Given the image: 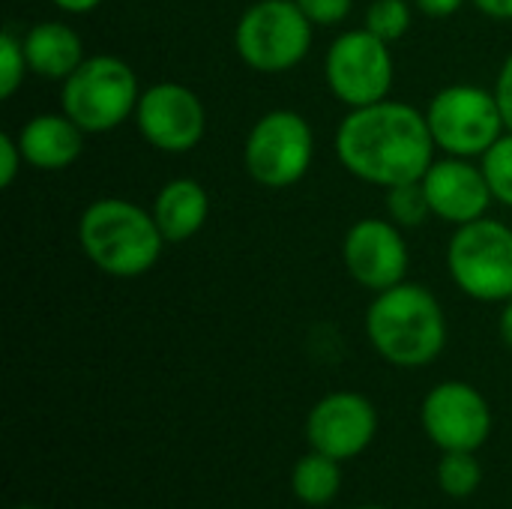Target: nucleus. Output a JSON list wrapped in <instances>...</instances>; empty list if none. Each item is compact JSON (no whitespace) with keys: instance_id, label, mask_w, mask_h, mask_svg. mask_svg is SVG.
<instances>
[{"instance_id":"11","label":"nucleus","mask_w":512,"mask_h":509,"mask_svg":"<svg viewBox=\"0 0 512 509\" xmlns=\"http://www.w3.org/2000/svg\"><path fill=\"white\" fill-rule=\"evenodd\" d=\"M135 123L150 147L162 153H189L204 138L207 111L189 87L159 81L141 93Z\"/></svg>"},{"instance_id":"13","label":"nucleus","mask_w":512,"mask_h":509,"mask_svg":"<svg viewBox=\"0 0 512 509\" xmlns=\"http://www.w3.org/2000/svg\"><path fill=\"white\" fill-rule=\"evenodd\" d=\"M342 258L351 279L369 291H387L408 276V243L393 219H360L348 228Z\"/></svg>"},{"instance_id":"6","label":"nucleus","mask_w":512,"mask_h":509,"mask_svg":"<svg viewBox=\"0 0 512 509\" xmlns=\"http://www.w3.org/2000/svg\"><path fill=\"white\" fill-rule=\"evenodd\" d=\"M447 270L462 294L480 303L512 300V228L495 219L459 225L447 246Z\"/></svg>"},{"instance_id":"19","label":"nucleus","mask_w":512,"mask_h":509,"mask_svg":"<svg viewBox=\"0 0 512 509\" xmlns=\"http://www.w3.org/2000/svg\"><path fill=\"white\" fill-rule=\"evenodd\" d=\"M483 483V468L474 453H444L438 465V486L444 495L465 501L471 498Z\"/></svg>"},{"instance_id":"16","label":"nucleus","mask_w":512,"mask_h":509,"mask_svg":"<svg viewBox=\"0 0 512 509\" xmlns=\"http://www.w3.org/2000/svg\"><path fill=\"white\" fill-rule=\"evenodd\" d=\"M150 213H153L165 243H183L204 228V222L210 216V195L198 180L177 177L159 189Z\"/></svg>"},{"instance_id":"29","label":"nucleus","mask_w":512,"mask_h":509,"mask_svg":"<svg viewBox=\"0 0 512 509\" xmlns=\"http://www.w3.org/2000/svg\"><path fill=\"white\" fill-rule=\"evenodd\" d=\"M51 3L69 15H84V12H93L102 0H51Z\"/></svg>"},{"instance_id":"14","label":"nucleus","mask_w":512,"mask_h":509,"mask_svg":"<svg viewBox=\"0 0 512 509\" xmlns=\"http://www.w3.org/2000/svg\"><path fill=\"white\" fill-rule=\"evenodd\" d=\"M420 183L426 189L432 213L456 228L468 225L474 219H483L489 204L495 201L483 168H477L459 156L432 162Z\"/></svg>"},{"instance_id":"3","label":"nucleus","mask_w":512,"mask_h":509,"mask_svg":"<svg viewBox=\"0 0 512 509\" xmlns=\"http://www.w3.org/2000/svg\"><path fill=\"white\" fill-rule=\"evenodd\" d=\"M78 240L90 264L114 279L150 273L165 249L153 213L126 198L93 201L78 219Z\"/></svg>"},{"instance_id":"21","label":"nucleus","mask_w":512,"mask_h":509,"mask_svg":"<svg viewBox=\"0 0 512 509\" xmlns=\"http://www.w3.org/2000/svg\"><path fill=\"white\" fill-rule=\"evenodd\" d=\"M411 27V3L408 0H372L366 6V30L384 42H396Z\"/></svg>"},{"instance_id":"30","label":"nucleus","mask_w":512,"mask_h":509,"mask_svg":"<svg viewBox=\"0 0 512 509\" xmlns=\"http://www.w3.org/2000/svg\"><path fill=\"white\" fill-rule=\"evenodd\" d=\"M498 327H501V339H504V342L512 348V300H507V306H504V315H501Z\"/></svg>"},{"instance_id":"18","label":"nucleus","mask_w":512,"mask_h":509,"mask_svg":"<svg viewBox=\"0 0 512 509\" xmlns=\"http://www.w3.org/2000/svg\"><path fill=\"white\" fill-rule=\"evenodd\" d=\"M291 489L297 495L300 504L306 507H327L339 489H342V471H339V462L318 453V450H309L291 471Z\"/></svg>"},{"instance_id":"20","label":"nucleus","mask_w":512,"mask_h":509,"mask_svg":"<svg viewBox=\"0 0 512 509\" xmlns=\"http://www.w3.org/2000/svg\"><path fill=\"white\" fill-rule=\"evenodd\" d=\"M387 213H390V219L399 228H417V225H423L426 216L432 213L423 183L414 180V183H402V186L387 189Z\"/></svg>"},{"instance_id":"5","label":"nucleus","mask_w":512,"mask_h":509,"mask_svg":"<svg viewBox=\"0 0 512 509\" xmlns=\"http://www.w3.org/2000/svg\"><path fill=\"white\" fill-rule=\"evenodd\" d=\"M312 27L297 0H255L237 21L234 48L255 72H288L306 60Z\"/></svg>"},{"instance_id":"4","label":"nucleus","mask_w":512,"mask_h":509,"mask_svg":"<svg viewBox=\"0 0 512 509\" xmlns=\"http://www.w3.org/2000/svg\"><path fill=\"white\" fill-rule=\"evenodd\" d=\"M141 99L132 66L114 54L84 57L81 66L63 81L60 105L84 132H111L135 114Z\"/></svg>"},{"instance_id":"17","label":"nucleus","mask_w":512,"mask_h":509,"mask_svg":"<svg viewBox=\"0 0 512 509\" xmlns=\"http://www.w3.org/2000/svg\"><path fill=\"white\" fill-rule=\"evenodd\" d=\"M21 42L30 72L51 81H66L84 60L81 36L63 21H39L24 33Z\"/></svg>"},{"instance_id":"31","label":"nucleus","mask_w":512,"mask_h":509,"mask_svg":"<svg viewBox=\"0 0 512 509\" xmlns=\"http://www.w3.org/2000/svg\"><path fill=\"white\" fill-rule=\"evenodd\" d=\"M15 509H39V507H30V504H24V507H15Z\"/></svg>"},{"instance_id":"24","label":"nucleus","mask_w":512,"mask_h":509,"mask_svg":"<svg viewBox=\"0 0 512 509\" xmlns=\"http://www.w3.org/2000/svg\"><path fill=\"white\" fill-rule=\"evenodd\" d=\"M297 6L315 27H333L351 15L354 0H297Z\"/></svg>"},{"instance_id":"12","label":"nucleus","mask_w":512,"mask_h":509,"mask_svg":"<svg viewBox=\"0 0 512 509\" xmlns=\"http://www.w3.org/2000/svg\"><path fill=\"white\" fill-rule=\"evenodd\" d=\"M378 435V411L363 393L339 390L309 411L306 417V441L312 450L348 462L369 450V444Z\"/></svg>"},{"instance_id":"8","label":"nucleus","mask_w":512,"mask_h":509,"mask_svg":"<svg viewBox=\"0 0 512 509\" xmlns=\"http://www.w3.org/2000/svg\"><path fill=\"white\" fill-rule=\"evenodd\" d=\"M315 159V135L303 114L276 108L255 120L246 135L243 165L267 189H285L306 177Z\"/></svg>"},{"instance_id":"10","label":"nucleus","mask_w":512,"mask_h":509,"mask_svg":"<svg viewBox=\"0 0 512 509\" xmlns=\"http://www.w3.org/2000/svg\"><path fill=\"white\" fill-rule=\"evenodd\" d=\"M420 423L441 453H477L492 435V408L477 387L444 381L426 393Z\"/></svg>"},{"instance_id":"15","label":"nucleus","mask_w":512,"mask_h":509,"mask_svg":"<svg viewBox=\"0 0 512 509\" xmlns=\"http://www.w3.org/2000/svg\"><path fill=\"white\" fill-rule=\"evenodd\" d=\"M15 138L24 162L39 171H60L84 150V129L69 114H36Z\"/></svg>"},{"instance_id":"27","label":"nucleus","mask_w":512,"mask_h":509,"mask_svg":"<svg viewBox=\"0 0 512 509\" xmlns=\"http://www.w3.org/2000/svg\"><path fill=\"white\" fill-rule=\"evenodd\" d=\"M465 0H414V6L429 18H447L462 9Z\"/></svg>"},{"instance_id":"1","label":"nucleus","mask_w":512,"mask_h":509,"mask_svg":"<svg viewBox=\"0 0 512 509\" xmlns=\"http://www.w3.org/2000/svg\"><path fill=\"white\" fill-rule=\"evenodd\" d=\"M435 150L426 114L390 99L351 108L336 132V153L345 171L381 189L423 180Z\"/></svg>"},{"instance_id":"25","label":"nucleus","mask_w":512,"mask_h":509,"mask_svg":"<svg viewBox=\"0 0 512 509\" xmlns=\"http://www.w3.org/2000/svg\"><path fill=\"white\" fill-rule=\"evenodd\" d=\"M21 162H24V153L18 147V138L12 135H0V186L9 189L21 171Z\"/></svg>"},{"instance_id":"22","label":"nucleus","mask_w":512,"mask_h":509,"mask_svg":"<svg viewBox=\"0 0 512 509\" xmlns=\"http://www.w3.org/2000/svg\"><path fill=\"white\" fill-rule=\"evenodd\" d=\"M483 174L495 201L512 207V132H504L486 153H483Z\"/></svg>"},{"instance_id":"2","label":"nucleus","mask_w":512,"mask_h":509,"mask_svg":"<svg viewBox=\"0 0 512 509\" xmlns=\"http://www.w3.org/2000/svg\"><path fill=\"white\" fill-rule=\"evenodd\" d=\"M372 348L399 369H420L438 360L447 345V318L438 297L414 282L378 291L366 312Z\"/></svg>"},{"instance_id":"7","label":"nucleus","mask_w":512,"mask_h":509,"mask_svg":"<svg viewBox=\"0 0 512 509\" xmlns=\"http://www.w3.org/2000/svg\"><path fill=\"white\" fill-rule=\"evenodd\" d=\"M426 123L435 147L459 159L483 156L507 129L495 90L474 84H450L438 90L426 108Z\"/></svg>"},{"instance_id":"9","label":"nucleus","mask_w":512,"mask_h":509,"mask_svg":"<svg viewBox=\"0 0 512 509\" xmlns=\"http://www.w3.org/2000/svg\"><path fill=\"white\" fill-rule=\"evenodd\" d=\"M387 45L390 42L378 39L366 27L336 36L324 57V78L333 96L348 108L387 99L393 87V57Z\"/></svg>"},{"instance_id":"32","label":"nucleus","mask_w":512,"mask_h":509,"mask_svg":"<svg viewBox=\"0 0 512 509\" xmlns=\"http://www.w3.org/2000/svg\"><path fill=\"white\" fill-rule=\"evenodd\" d=\"M357 509H387V507H357Z\"/></svg>"},{"instance_id":"28","label":"nucleus","mask_w":512,"mask_h":509,"mask_svg":"<svg viewBox=\"0 0 512 509\" xmlns=\"http://www.w3.org/2000/svg\"><path fill=\"white\" fill-rule=\"evenodd\" d=\"M474 6L489 18H512V0H474Z\"/></svg>"},{"instance_id":"26","label":"nucleus","mask_w":512,"mask_h":509,"mask_svg":"<svg viewBox=\"0 0 512 509\" xmlns=\"http://www.w3.org/2000/svg\"><path fill=\"white\" fill-rule=\"evenodd\" d=\"M495 99L501 105V114H504V126L507 132H512V51L510 57L504 60L501 72H498V81H495Z\"/></svg>"},{"instance_id":"23","label":"nucleus","mask_w":512,"mask_h":509,"mask_svg":"<svg viewBox=\"0 0 512 509\" xmlns=\"http://www.w3.org/2000/svg\"><path fill=\"white\" fill-rule=\"evenodd\" d=\"M24 69H30L24 57V42L12 30H3L0 33V96L3 99L15 96V90L24 81Z\"/></svg>"}]
</instances>
